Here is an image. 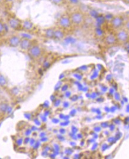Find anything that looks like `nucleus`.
<instances>
[{
	"mask_svg": "<svg viewBox=\"0 0 129 159\" xmlns=\"http://www.w3.org/2000/svg\"><path fill=\"white\" fill-rule=\"evenodd\" d=\"M1 51H0V60H1Z\"/></svg>",
	"mask_w": 129,
	"mask_h": 159,
	"instance_id": "nucleus-21",
	"label": "nucleus"
},
{
	"mask_svg": "<svg viewBox=\"0 0 129 159\" xmlns=\"http://www.w3.org/2000/svg\"><path fill=\"white\" fill-rule=\"evenodd\" d=\"M122 1L123 2H124L125 4L129 5V0H122Z\"/></svg>",
	"mask_w": 129,
	"mask_h": 159,
	"instance_id": "nucleus-19",
	"label": "nucleus"
},
{
	"mask_svg": "<svg viewBox=\"0 0 129 159\" xmlns=\"http://www.w3.org/2000/svg\"><path fill=\"white\" fill-rule=\"evenodd\" d=\"M3 1L7 4H11L15 2V1H16V0H3Z\"/></svg>",
	"mask_w": 129,
	"mask_h": 159,
	"instance_id": "nucleus-18",
	"label": "nucleus"
},
{
	"mask_svg": "<svg viewBox=\"0 0 129 159\" xmlns=\"http://www.w3.org/2000/svg\"><path fill=\"white\" fill-rule=\"evenodd\" d=\"M34 44L31 39L27 37H22L19 48L22 51H27Z\"/></svg>",
	"mask_w": 129,
	"mask_h": 159,
	"instance_id": "nucleus-8",
	"label": "nucleus"
},
{
	"mask_svg": "<svg viewBox=\"0 0 129 159\" xmlns=\"http://www.w3.org/2000/svg\"><path fill=\"white\" fill-rule=\"evenodd\" d=\"M7 32V24L0 19V36L4 35Z\"/></svg>",
	"mask_w": 129,
	"mask_h": 159,
	"instance_id": "nucleus-16",
	"label": "nucleus"
},
{
	"mask_svg": "<svg viewBox=\"0 0 129 159\" xmlns=\"http://www.w3.org/2000/svg\"><path fill=\"white\" fill-rule=\"evenodd\" d=\"M0 92H1V88H0Z\"/></svg>",
	"mask_w": 129,
	"mask_h": 159,
	"instance_id": "nucleus-22",
	"label": "nucleus"
},
{
	"mask_svg": "<svg viewBox=\"0 0 129 159\" xmlns=\"http://www.w3.org/2000/svg\"><path fill=\"white\" fill-rule=\"evenodd\" d=\"M54 28H49L46 29L44 31V36L46 39H53V35H54Z\"/></svg>",
	"mask_w": 129,
	"mask_h": 159,
	"instance_id": "nucleus-14",
	"label": "nucleus"
},
{
	"mask_svg": "<svg viewBox=\"0 0 129 159\" xmlns=\"http://www.w3.org/2000/svg\"><path fill=\"white\" fill-rule=\"evenodd\" d=\"M103 41L105 45L108 47H114L117 44H118L115 34H112V33L107 34V35H106V36H104Z\"/></svg>",
	"mask_w": 129,
	"mask_h": 159,
	"instance_id": "nucleus-10",
	"label": "nucleus"
},
{
	"mask_svg": "<svg viewBox=\"0 0 129 159\" xmlns=\"http://www.w3.org/2000/svg\"><path fill=\"white\" fill-rule=\"evenodd\" d=\"M23 20L13 13H9L6 17V24L11 30L19 32L22 30Z\"/></svg>",
	"mask_w": 129,
	"mask_h": 159,
	"instance_id": "nucleus-1",
	"label": "nucleus"
},
{
	"mask_svg": "<svg viewBox=\"0 0 129 159\" xmlns=\"http://www.w3.org/2000/svg\"><path fill=\"white\" fill-rule=\"evenodd\" d=\"M8 85V82L7 78L1 73H0V88L2 89L7 88Z\"/></svg>",
	"mask_w": 129,
	"mask_h": 159,
	"instance_id": "nucleus-13",
	"label": "nucleus"
},
{
	"mask_svg": "<svg viewBox=\"0 0 129 159\" xmlns=\"http://www.w3.org/2000/svg\"><path fill=\"white\" fill-rule=\"evenodd\" d=\"M35 28V25L30 19L27 18L23 20L22 30L27 33H30L34 30Z\"/></svg>",
	"mask_w": 129,
	"mask_h": 159,
	"instance_id": "nucleus-9",
	"label": "nucleus"
},
{
	"mask_svg": "<svg viewBox=\"0 0 129 159\" xmlns=\"http://www.w3.org/2000/svg\"><path fill=\"white\" fill-rule=\"evenodd\" d=\"M69 15L73 26H80L85 21V15L80 10H75Z\"/></svg>",
	"mask_w": 129,
	"mask_h": 159,
	"instance_id": "nucleus-2",
	"label": "nucleus"
},
{
	"mask_svg": "<svg viewBox=\"0 0 129 159\" xmlns=\"http://www.w3.org/2000/svg\"><path fill=\"white\" fill-rule=\"evenodd\" d=\"M106 1H108V0H106Z\"/></svg>",
	"mask_w": 129,
	"mask_h": 159,
	"instance_id": "nucleus-23",
	"label": "nucleus"
},
{
	"mask_svg": "<svg viewBox=\"0 0 129 159\" xmlns=\"http://www.w3.org/2000/svg\"><path fill=\"white\" fill-rule=\"evenodd\" d=\"M27 52L30 58L33 60H37L42 56L43 50L40 46L34 43Z\"/></svg>",
	"mask_w": 129,
	"mask_h": 159,
	"instance_id": "nucleus-6",
	"label": "nucleus"
},
{
	"mask_svg": "<svg viewBox=\"0 0 129 159\" xmlns=\"http://www.w3.org/2000/svg\"><path fill=\"white\" fill-rule=\"evenodd\" d=\"M66 36V30L58 27L54 28V35L53 39L56 41H61L64 39Z\"/></svg>",
	"mask_w": 129,
	"mask_h": 159,
	"instance_id": "nucleus-11",
	"label": "nucleus"
},
{
	"mask_svg": "<svg viewBox=\"0 0 129 159\" xmlns=\"http://www.w3.org/2000/svg\"><path fill=\"white\" fill-rule=\"evenodd\" d=\"M22 37L19 35H12L8 37L6 43L10 48H18L20 43Z\"/></svg>",
	"mask_w": 129,
	"mask_h": 159,
	"instance_id": "nucleus-7",
	"label": "nucleus"
},
{
	"mask_svg": "<svg viewBox=\"0 0 129 159\" xmlns=\"http://www.w3.org/2000/svg\"><path fill=\"white\" fill-rule=\"evenodd\" d=\"M115 35L118 44L124 45L129 42V32L124 28L115 30Z\"/></svg>",
	"mask_w": 129,
	"mask_h": 159,
	"instance_id": "nucleus-4",
	"label": "nucleus"
},
{
	"mask_svg": "<svg viewBox=\"0 0 129 159\" xmlns=\"http://www.w3.org/2000/svg\"><path fill=\"white\" fill-rule=\"evenodd\" d=\"M56 26L64 30L71 29L73 26L69 13H64L61 15L56 22Z\"/></svg>",
	"mask_w": 129,
	"mask_h": 159,
	"instance_id": "nucleus-3",
	"label": "nucleus"
},
{
	"mask_svg": "<svg viewBox=\"0 0 129 159\" xmlns=\"http://www.w3.org/2000/svg\"><path fill=\"white\" fill-rule=\"evenodd\" d=\"M123 28L126 29V30H127L129 32V17H128L127 19L125 20Z\"/></svg>",
	"mask_w": 129,
	"mask_h": 159,
	"instance_id": "nucleus-17",
	"label": "nucleus"
},
{
	"mask_svg": "<svg viewBox=\"0 0 129 159\" xmlns=\"http://www.w3.org/2000/svg\"><path fill=\"white\" fill-rule=\"evenodd\" d=\"M9 107V104L7 101H2L0 102V115H4L7 111Z\"/></svg>",
	"mask_w": 129,
	"mask_h": 159,
	"instance_id": "nucleus-12",
	"label": "nucleus"
},
{
	"mask_svg": "<svg viewBox=\"0 0 129 159\" xmlns=\"http://www.w3.org/2000/svg\"><path fill=\"white\" fill-rule=\"evenodd\" d=\"M16 1H17L18 3H22V2L23 1V0H16Z\"/></svg>",
	"mask_w": 129,
	"mask_h": 159,
	"instance_id": "nucleus-20",
	"label": "nucleus"
},
{
	"mask_svg": "<svg viewBox=\"0 0 129 159\" xmlns=\"http://www.w3.org/2000/svg\"><path fill=\"white\" fill-rule=\"evenodd\" d=\"M125 19L122 15H116L113 16L110 22V25L111 28L114 29L115 31L117 30L123 28L124 26Z\"/></svg>",
	"mask_w": 129,
	"mask_h": 159,
	"instance_id": "nucleus-5",
	"label": "nucleus"
},
{
	"mask_svg": "<svg viewBox=\"0 0 129 159\" xmlns=\"http://www.w3.org/2000/svg\"><path fill=\"white\" fill-rule=\"evenodd\" d=\"M49 1L54 6L62 7L67 3L68 0H49Z\"/></svg>",
	"mask_w": 129,
	"mask_h": 159,
	"instance_id": "nucleus-15",
	"label": "nucleus"
}]
</instances>
